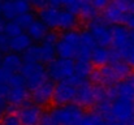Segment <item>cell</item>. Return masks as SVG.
I'll use <instances>...</instances> for the list:
<instances>
[{
	"instance_id": "b9f144b4",
	"label": "cell",
	"mask_w": 134,
	"mask_h": 125,
	"mask_svg": "<svg viewBox=\"0 0 134 125\" xmlns=\"http://www.w3.org/2000/svg\"><path fill=\"white\" fill-rule=\"evenodd\" d=\"M129 41H130V46L134 47V30H129Z\"/></svg>"
},
{
	"instance_id": "30bf717a",
	"label": "cell",
	"mask_w": 134,
	"mask_h": 125,
	"mask_svg": "<svg viewBox=\"0 0 134 125\" xmlns=\"http://www.w3.org/2000/svg\"><path fill=\"white\" fill-rule=\"evenodd\" d=\"M76 91H77V86L69 81L57 82L55 85L53 98H52L55 107L72 104L76 100Z\"/></svg>"
},
{
	"instance_id": "f35d334b",
	"label": "cell",
	"mask_w": 134,
	"mask_h": 125,
	"mask_svg": "<svg viewBox=\"0 0 134 125\" xmlns=\"http://www.w3.org/2000/svg\"><path fill=\"white\" fill-rule=\"evenodd\" d=\"M91 4H92V7L99 12V10H104V9H105V7L108 5V1H105V0H92Z\"/></svg>"
},
{
	"instance_id": "e0dca14e",
	"label": "cell",
	"mask_w": 134,
	"mask_h": 125,
	"mask_svg": "<svg viewBox=\"0 0 134 125\" xmlns=\"http://www.w3.org/2000/svg\"><path fill=\"white\" fill-rule=\"evenodd\" d=\"M96 47V43L92 39L91 34L87 30L81 31V44H80V51L77 60H90L92 50Z\"/></svg>"
},
{
	"instance_id": "f6af8a7d",
	"label": "cell",
	"mask_w": 134,
	"mask_h": 125,
	"mask_svg": "<svg viewBox=\"0 0 134 125\" xmlns=\"http://www.w3.org/2000/svg\"><path fill=\"white\" fill-rule=\"evenodd\" d=\"M1 59H3V55L0 53V65H1Z\"/></svg>"
},
{
	"instance_id": "d4e9b609",
	"label": "cell",
	"mask_w": 134,
	"mask_h": 125,
	"mask_svg": "<svg viewBox=\"0 0 134 125\" xmlns=\"http://www.w3.org/2000/svg\"><path fill=\"white\" fill-rule=\"evenodd\" d=\"M22 61H24V64L41 63V46H37V44L30 46L22 53Z\"/></svg>"
},
{
	"instance_id": "83f0119b",
	"label": "cell",
	"mask_w": 134,
	"mask_h": 125,
	"mask_svg": "<svg viewBox=\"0 0 134 125\" xmlns=\"http://www.w3.org/2000/svg\"><path fill=\"white\" fill-rule=\"evenodd\" d=\"M74 125H115L104 119H102L99 115H96L95 112L92 113H89V115H85L83 119L81 121H78L77 124Z\"/></svg>"
},
{
	"instance_id": "7402d4cb",
	"label": "cell",
	"mask_w": 134,
	"mask_h": 125,
	"mask_svg": "<svg viewBox=\"0 0 134 125\" xmlns=\"http://www.w3.org/2000/svg\"><path fill=\"white\" fill-rule=\"evenodd\" d=\"M92 70H94V68H92V64L90 63V60H77L76 69H74V77L80 82H85V81H87V78L91 77Z\"/></svg>"
},
{
	"instance_id": "d6986e66",
	"label": "cell",
	"mask_w": 134,
	"mask_h": 125,
	"mask_svg": "<svg viewBox=\"0 0 134 125\" xmlns=\"http://www.w3.org/2000/svg\"><path fill=\"white\" fill-rule=\"evenodd\" d=\"M90 63L92 64V67H96V68H102L107 65L108 63H111V50L96 46L91 52Z\"/></svg>"
},
{
	"instance_id": "3957f363",
	"label": "cell",
	"mask_w": 134,
	"mask_h": 125,
	"mask_svg": "<svg viewBox=\"0 0 134 125\" xmlns=\"http://www.w3.org/2000/svg\"><path fill=\"white\" fill-rule=\"evenodd\" d=\"M74 69H76V61L70 59H61L56 57L51 64L47 67V76L51 81H69L74 77Z\"/></svg>"
},
{
	"instance_id": "5bb4252c",
	"label": "cell",
	"mask_w": 134,
	"mask_h": 125,
	"mask_svg": "<svg viewBox=\"0 0 134 125\" xmlns=\"http://www.w3.org/2000/svg\"><path fill=\"white\" fill-rule=\"evenodd\" d=\"M53 90H55V83L51 80H47L43 85L37 87L35 90L31 91V100L34 104L39 107H46L52 102L53 98Z\"/></svg>"
},
{
	"instance_id": "9a60e30c",
	"label": "cell",
	"mask_w": 134,
	"mask_h": 125,
	"mask_svg": "<svg viewBox=\"0 0 134 125\" xmlns=\"http://www.w3.org/2000/svg\"><path fill=\"white\" fill-rule=\"evenodd\" d=\"M80 20L78 16L65 10V9H60L59 13V20H57V28L59 30L64 31H69V30H76V28L78 26Z\"/></svg>"
},
{
	"instance_id": "4dcf8cb0",
	"label": "cell",
	"mask_w": 134,
	"mask_h": 125,
	"mask_svg": "<svg viewBox=\"0 0 134 125\" xmlns=\"http://www.w3.org/2000/svg\"><path fill=\"white\" fill-rule=\"evenodd\" d=\"M81 8V0H65L61 3V9H65L76 16H78Z\"/></svg>"
},
{
	"instance_id": "44dd1931",
	"label": "cell",
	"mask_w": 134,
	"mask_h": 125,
	"mask_svg": "<svg viewBox=\"0 0 134 125\" xmlns=\"http://www.w3.org/2000/svg\"><path fill=\"white\" fill-rule=\"evenodd\" d=\"M59 13H60V9H57V8H51V7L44 8L43 10H41L38 13L39 21H42L48 29H56L57 28Z\"/></svg>"
},
{
	"instance_id": "836d02e7",
	"label": "cell",
	"mask_w": 134,
	"mask_h": 125,
	"mask_svg": "<svg viewBox=\"0 0 134 125\" xmlns=\"http://www.w3.org/2000/svg\"><path fill=\"white\" fill-rule=\"evenodd\" d=\"M39 125H59V123L56 121V119L53 117V115L49 112H43L42 117H41V121Z\"/></svg>"
},
{
	"instance_id": "e575fe53",
	"label": "cell",
	"mask_w": 134,
	"mask_h": 125,
	"mask_svg": "<svg viewBox=\"0 0 134 125\" xmlns=\"http://www.w3.org/2000/svg\"><path fill=\"white\" fill-rule=\"evenodd\" d=\"M9 51V38L5 34H0V53L5 55Z\"/></svg>"
},
{
	"instance_id": "60d3db41",
	"label": "cell",
	"mask_w": 134,
	"mask_h": 125,
	"mask_svg": "<svg viewBox=\"0 0 134 125\" xmlns=\"http://www.w3.org/2000/svg\"><path fill=\"white\" fill-rule=\"evenodd\" d=\"M5 24H7V21H5L3 17H0V34H4V28H5Z\"/></svg>"
},
{
	"instance_id": "d6a6232c",
	"label": "cell",
	"mask_w": 134,
	"mask_h": 125,
	"mask_svg": "<svg viewBox=\"0 0 134 125\" xmlns=\"http://www.w3.org/2000/svg\"><path fill=\"white\" fill-rule=\"evenodd\" d=\"M59 41V35L56 31L51 30L47 33V35L44 37V39L42 41V44H48V46H55L56 47V43Z\"/></svg>"
},
{
	"instance_id": "484cf974",
	"label": "cell",
	"mask_w": 134,
	"mask_h": 125,
	"mask_svg": "<svg viewBox=\"0 0 134 125\" xmlns=\"http://www.w3.org/2000/svg\"><path fill=\"white\" fill-rule=\"evenodd\" d=\"M1 17L7 21H14L18 14L16 12V8H14V1H3L1 3Z\"/></svg>"
},
{
	"instance_id": "8fae6325",
	"label": "cell",
	"mask_w": 134,
	"mask_h": 125,
	"mask_svg": "<svg viewBox=\"0 0 134 125\" xmlns=\"http://www.w3.org/2000/svg\"><path fill=\"white\" fill-rule=\"evenodd\" d=\"M111 46L122 57V55L132 47L129 41V29L124 25H115L111 28Z\"/></svg>"
},
{
	"instance_id": "4fadbf2b",
	"label": "cell",
	"mask_w": 134,
	"mask_h": 125,
	"mask_svg": "<svg viewBox=\"0 0 134 125\" xmlns=\"http://www.w3.org/2000/svg\"><path fill=\"white\" fill-rule=\"evenodd\" d=\"M76 104L80 106L82 110L95 106V85L89 81L81 82L77 86L76 91Z\"/></svg>"
},
{
	"instance_id": "cb8c5ba5",
	"label": "cell",
	"mask_w": 134,
	"mask_h": 125,
	"mask_svg": "<svg viewBox=\"0 0 134 125\" xmlns=\"http://www.w3.org/2000/svg\"><path fill=\"white\" fill-rule=\"evenodd\" d=\"M78 16H80L82 20L91 22L92 20L98 18V10L92 7L91 1L81 0V8H80V13H78Z\"/></svg>"
},
{
	"instance_id": "7bdbcfd3",
	"label": "cell",
	"mask_w": 134,
	"mask_h": 125,
	"mask_svg": "<svg viewBox=\"0 0 134 125\" xmlns=\"http://www.w3.org/2000/svg\"><path fill=\"white\" fill-rule=\"evenodd\" d=\"M129 13H134V1H129Z\"/></svg>"
},
{
	"instance_id": "ee69618b",
	"label": "cell",
	"mask_w": 134,
	"mask_h": 125,
	"mask_svg": "<svg viewBox=\"0 0 134 125\" xmlns=\"http://www.w3.org/2000/svg\"><path fill=\"white\" fill-rule=\"evenodd\" d=\"M0 17H1V1H0Z\"/></svg>"
},
{
	"instance_id": "6da1fadb",
	"label": "cell",
	"mask_w": 134,
	"mask_h": 125,
	"mask_svg": "<svg viewBox=\"0 0 134 125\" xmlns=\"http://www.w3.org/2000/svg\"><path fill=\"white\" fill-rule=\"evenodd\" d=\"M129 74H132V67L125 60L120 59L116 61H111L102 68L94 69L90 78L96 86L111 87L125 80Z\"/></svg>"
},
{
	"instance_id": "9c48e42d",
	"label": "cell",
	"mask_w": 134,
	"mask_h": 125,
	"mask_svg": "<svg viewBox=\"0 0 134 125\" xmlns=\"http://www.w3.org/2000/svg\"><path fill=\"white\" fill-rule=\"evenodd\" d=\"M87 31L91 34L92 39L95 41L96 46L99 47H108L111 46V28L103 18H95L91 22H89Z\"/></svg>"
},
{
	"instance_id": "f1b7e54d",
	"label": "cell",
	"mask_w": 134,
	"mask_h": 125,
	"mask_svg": "<svg viewBox=\"0 0 134 125\" xmlns=\"http://www.w3.org/2000/svg\"><path fill=\"white\" fill-rule=\"evenodd\" d=\"M22 33H24V30L18 26V24L16 21H7L5 28H4V34L9 39H12V38H14V37L22 34Z\"/></svg>"
},
{
	"instance_id": "f546056e",
	"label": "cell",
	"mask_w": 134,
	"mask_h": 125,
	"mask_svg": "<svg viewBox=\"0 0 134 125\" xmlns=\"http://www.w3.org/2000/svg\"><path fill=\"white\" fill-rule=\"evenodd\" d=\"M35 20H37V18H35V14H34L33 12H29V13H25V14L18 16L14 21L18 24V26H20L22 30H24V29H26V30H27Z\"/></svg>"
},
{
	"instance_id": "d590c367",
	"label": "cell",
	"mask_w": 134,
	"mask_h": 125,
	"mask_svg": "<svg viewBox=\"0 0 134 125\" xmlns=\"http://www.w3.org/2000/svg\"><path fill=\"white\" fill-rule=\"evenodd\" d=\"M122 57H124V60H125L132 68H134V47H130V48L122 55Z\"/></svg>"
},
{
	"instance_id": "ba28073f",
	"label": "cell",
	"mask_w": 134,
	"mask_h": 125,
	"mask_svg": "<svg viewBox=\"0 0 134 125\" xmlns=\"http://www.w3.org/2000/svg\"><path fill=\"white\" fill-rule=\"evenodd\" d=\"M126 13H129V1L126 0L112 1L108 3V5L103 10V20L107 24H112L113 26L120 25L124 22Z\"/></svg>"
},
{
	"instance_id": "5b68a950",
	"label": "cell",
	"mask_w": 134,
	"mask_h": 125,
	"mask_svg": "<svg viewBox=\"0 0 134 125\" xmlns=\"http://www.w3.org/2000/svg\"><path fill=\"white\" fill-rule=\"evenodd\" d=\"M111 123L115 125H133V102L125 99H115L111 102Z\"/></svg>"
},
{
	"instance_id": "8992f818",
	"label": "cell",
	"mask_w": 134,
	"mask_h": 125,
	"mask_svg": "<svg viewBox=\"0 0 134 125\" xmlns=\"http://www.w3.org/2000/svg\"><path fill=\"white\" fill-rule=\"evenodd\" d=\"M51 113L53 115L59 125H74L81 121L85 116L83 110L76 103L53 107L51 110Z\"/></svg>"
},
{
	"instance_id": "52a82bcc",
	"label": "cell",
	"mask_w": 134,
	"mask_h": 125,
	"mask_svg": "<svg viewBox=\"0 0 134 125\" xmlns=\"http://www.w3.org/2000/svg\"><path fill=\"white\" fill-rule=\"evenodd\" d=\"M107 96L109 102H113L115 99H125L129 102L134 100V72L129 74L125 80L116 83L115 86H111L107 89Z\"/></svg>"
},
{
	"instance_id": "7a4b0ae2",
	"label": "cell",
	"mask_w": 134,
	"mask_h": 125,
	"mask_svg": "<svg viewBox=\"0 0 134 125\" xmlns=\"http://www.w3.org/2000/svg\"><path fill=\"white\" fill-rule=\"evenodd\" d=\"M81 44V31L69 30L64 31L59 35V41L56 43V53L61 59H77Z\"/></svg>"
},
{
	"instance_id": "603a6c76",
	"label": "cell",
	"mask_w": 134,
	"mask_h": 125,
	"mask_svg": "<svg viewBox=\"0 0 134 125\" xmlns=\"http://www.w3.org/2000/svg\"><path fill=\"white\" fill-rule=\"evenodd\" d=\"M47 33H48V28L39 20H35L31 24V26L26 30V34L30 37V39L35 42H42L47 35Z\"/></svg>"
},
{
	"instance_id": "277c9868",
	"label": "cell",
	"mask_w": 134,
	"mask_h": 125,
	"mask_svg": "<svg viewBox=\"0 0 134 125\" xmlns=\"http://www.w3.org/2000/svg\"><path fill=\"white\" fill-rule=\"evenodd\" d=\"M20 74L25 81L26 89L30 91L35 90L37 87H39L41 85H43L48 80L47 68H44V65L42 63L24 64Z\"/></svg>"
},
{
	"instance_id": "74e56055",
	"label": "cell",
	"mask_w": 134,
	"mask_h": 125,
	"mask_svg": "<svg viewBox=\"0 0 134 125\" xmlns=\"http://www.w3.org/2000/svg\"><path fill=\"white\" fill-rule=\"evenodd\" d=\"M10 76H12V73H9L8 70H5L4 68L0 67V85H8Z\"/></svg>"
},
{
	"instance_id": "7dc6e473",
	"label": "cell",
	"mask_w": 134,
	"mask_h": 125,
	"mask_svg": "<svg viewBox=\"0 0 134 125\" xmlns=\"http://www.w3.org/2000/svg\"><path fill=\"white\" fill-rule=\"evenodd\" d=\"M0 125H1V123H0Z\"/></svg>"
},
{
	"instance_id": "1f68e13d",
	"label": "cell",
	"mask_w": 134,
	"mask_h": 125,
	"mask_svg": "<svg viewBox=\"0 0 134 125\" xmlns=\"http://www.w3.org/2000/svg\"><path fill=\"white\" fill-rule=\"evenodd\" d=\"M1 125H22V123L17 113H5L1 120Z\"/></svg>"
},
{
	"instance_id": "ffe728a7",
	"label": "cell",
	"mask_w": 134,
	"mask_h": 125,
	"mask_svg": "<svg viewBox=\"0 0 134 125\" xmlns=\"http://www.w3.org/2000/svg\"><path fill=\"white\" fill-rule=\"evenodd\" d=\"M30 46H33V41L26 33H22L12 39H9V50L13 53H24Z\"/></svg>"
},
{
	"instance_id": "8d00e7d4",
	"label": "cell",
	"mask_w": 134,
	"mask_h": 125,
	"mask_svg": "<svg viewBox=\"0 0 134 125\" xmlns=\"http://www.w3.org/2000/svg\"><path fill=\"white\" fill-rule=\"evenodd\" d=\"M31 8H35L37 10H43L44 8H48V0H34L30 3Z\"/></svg>"
},
{
	"instance_id": "7c38bea8",
	"label": "cell",
	"mask_w": 134,
	"mask_h": 125,
	"mask_svg": "<svg viewBox=\"0 0 134 125\" xmlns=\"http://www.w3.org/2000/svg\"><path fill=\"white\" fill-rule=\"evenodd\" d=\"M17 115H18L22 125H39L43 111H42V107L27 100L18 108Z\"/></svg>"
},
{
	"instance_id": "ac0fdd59",
	"label": "cell",
	"mask_w": 134,
	"mask_h": 125,
	"mask_svg": "<svg viewBox=\"0 0 134 125\" xmlns=\"http://www.w3.org/2000/svg\"><path fill=\"white\" fill-rule=\"evenodd\" d=\"M29 90L26 86H17V87H9V91L7 94V102L8 104L21 107L25 102H27Z\"/></svg>"
},
{
	"instance_id": "bcb514c9",
	"label": "cell",
	"mask_w": 134,
	"mask_h": 125,
	"mask_svg": "<svg viewBox=\"0 0 134 125\" xmlns=\"http://www.w3.org/2000/svg\"><path fill=\"white\" fill-rule=\"evenodd\" d=\"M133 108H134V100H133Z\"/></svg>"
},
{
	"instance_id": "2e32d148",
	"label": "cell",
	"mask_w": 134,
	"mask_h": 125,
	"mask_svg": "<svg viewBox=\"0 0 134 125\" xmlns=\"http://www.w3.org/2000/svg\"><path fill=\"white\" fill-rule=\"evenodd\" d=\"M24 61H22V56H20L18 53H13V52H8L5 55H3L1 59V68H4L5 70H8L12 74L20 73L22 69Z\"/></svg>"
},
{
	"instance_id": "4316f807",
	"label": "cell",
	"mask_w": 134,
	"mask_h": 125,
	"mask_svg": "<svg viewBox=\"0 0 134 125\" xmlns=\"http://www.w3.org/2000/svg\"><path fill=\"white\" fill-rule=\"evenodd\" d=\"M56 48L55 46H48V44H41V63L51 64L56 59Z\"/></svg>"
},
{
	"instance_id": "ab89813d",
	"label": "cell",
	"mask_w": 134,
	"mask_h": 125,
	"mask_svg": "<svg viewBox=\"0 0 134 125\" xmlns=\"http://www.w3.org/2000/svg\"><path fill=\"white\" fill-rule=\"evenodd\" d=\"M7 107H8V102H7V99H5L3 95H0V110H4V111L7 112Z\"/></svg>"
}]
</instances>
